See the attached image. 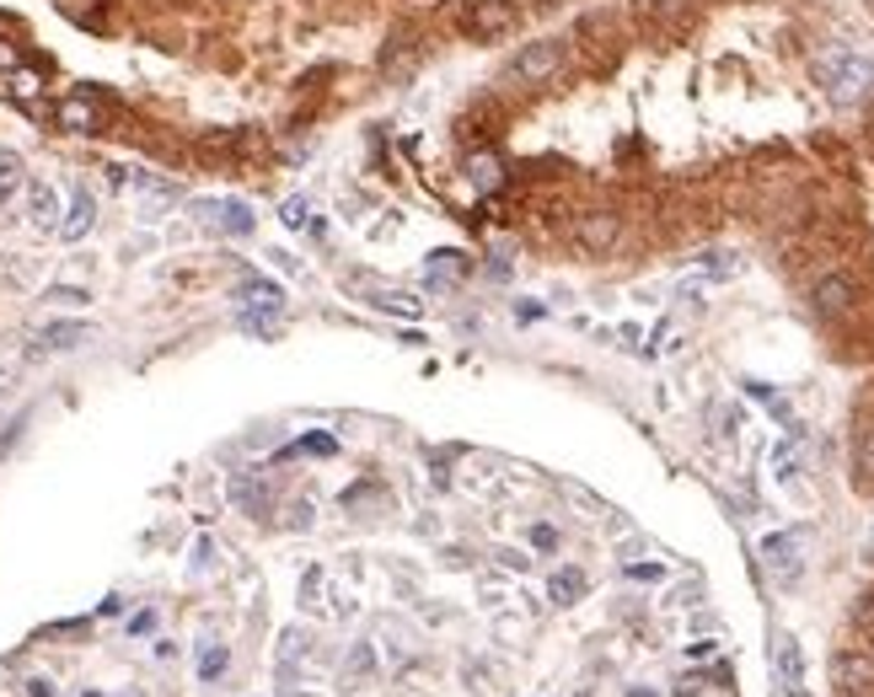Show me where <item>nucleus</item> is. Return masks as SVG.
Segmentation results:
<instances>
[{
	"mask_svg": "<svg viewBox=\"0 0 874 697\" xmlns=\"http://www.w3.org/2000/svg\"><path fill=\"white\" fill-rule=\"evenodd\" d=\"M5 86V103H16V108H27V113H44V70H27V64H16L11 75H0Z\"/></svg>",
	"mask_w": 874,
	"mask_h": 697,
	"instance_id": "nucleus-8",
	"label": "nucleus"
},
{
	"mask_svg": "<svg viewBox=\"0 0 874 697\" xmlns=\"http://www.w3.org/2000/svg\"><path fill=\"white\" fill-rule=\"evenodd\" d=\"M27 209H33V220H38L44 231H55V226H60V199H55L49 183H33V189H27Z\"/></svg>",
	"mask_w": 874,
	"mask_h": 697,
	"instance_id": "nucleus-13",
	"label": "nucleus"
},
{
	"mask_svg": "<svg viewBox=\"0 0 874 697\" xmlns=\"http://www.w3.org/2000/svg\"><path fill=\"white\" fill-rule=\"evenodd\" d=\"M563 64V44L559 38H542V44H526L515 60H510V81H520V86H542V81H553Z\"/></svg>",
	"mask_w": 874,
	"mask_h": 697,
	"instance_id": "nucleus-3",
	"label": "nucleus"
},
{
	"mask_svg": "<svg viewBox=\"0 0 874 697\" xmlns=\"http://www.w3.org/2000/svg\"><path fill=\"white\" fill-rule=\"evenodd\" d=\"M853 301H859V285H853L848 274H826L811 290L815 317H842V312H853Z\"/></svg>",
	"mask_w": 874,
	"mask_h": 697,
	"instance_id": "nucleus-7",
	"label": "nucleus"
},
{
	"mask_svg": "<svg viewBox=\"0 0 874 697\" xmlns=\"http://www.w3.org/2000/svg\"><path fill=\"white\" fill-rule=\"evenodd\" d=\"M226 671V644H204V654H199V682H215Z\"/></svg>",
	"mask_w": 874,
	"mask_h": 697,
	"instance_id": "nucleus-17",
	"label": "nucleus"
},
{
	"mask_svg": "<svg viewBox=\"0 0 874 697\" xmlns=\"http://www.w3.org/2000/svg\"><path fill=\"white\" fill-rule=\"evenodd\" d=\"M92 209H97V204H92V193H86V189L70 193V215L60 220V237H64V242H81V237L92 231Z\"/></svg>",
	"mask_w": 874,
	"mask_h": 697,
	"instance_id": "nucleus-11",
	"label": "nucleus"
},
{
	"mask_svg": "<svg viewBox=\"0 0 874 697\" xmlns=\"http://www.w3.org/2000/svg\"><path fill=\"white\" fill-rule=\"evenodd\" d=\"M853 456H859V472L864 478H874V424L859 435V445H853Z\"/></svg>",
	"mask_w": 874,
	"mask_h": 697,
	"instance_id": "nucleus-20",
	"label": "nucleus"
},
{
	"mask_svg": "<svg viewBox=\"0 0 874 697\" xmlns=\"http://www.w3.org/2000/svg\"><path fill=\"white\" fill-rule=\"evenodd\" d=\"M627 697H660V693H649V687H633V693H627Z\"/></svg>",
	"mask_w": 874,
	"mask_h": 697,
	"instance_id": "nucleus-29",
	"label": "nucleus"
},
{
	"mask_svg": "<svg viewBox=\"0 0 874 697\" xmlns=\"http://www.w3.org/2000/svg\"><path fill=\"white\" fill-rule=\"evenodd\" d=\"M220 215H226V220H220L226 231H242V237H248V231H252V209H248V204H226Z\"/></svg>",
	"mask_w": 874,
	"mask_h": 697,
	"instance_id": "nucleus-19",
	"label": "nucleus"
},
{
	"mask_svg": "<svg viewBox=\"0 0 874 697\" xmlns=\"http://www.w3.org/2000/svg\"><path fill=\"white\" fill-rule=\"evenodd\" d=\"M800 531H773L767 542H762V564H767V574L778 579V585H794L800 579V569H805V558H800Z\"/></svg>",
	"mask_w": 874,
	"mask_h": 697,
	"instance_id": "nucleus-4",
	"label": "nucleus"
},
{
	"mask_svg": "<svg viewBox=\"0 0 874 697\" xmlns=\"http://www.w3.org/2000/svg\"><path fill=\"white\" fill-rule=\"evenodd\" d=\"M178 5H188V0H178Z\"/></svg>",
	"mask_w": 874,
	"mask_h": 697,
	"instance_id": "nucleus-30",
	"label": "nucleus"
},
{
	"mask_svg": "<svg viewBox=\"0 0 874 697\" xmlns=\"http://www.w3.org/2000/svg\"><path fill=\"white\" fill-rule=\"evenodd\" d=\"M467 172H472V183H478L483 193H489V189H500V183H504L500 156H489V151H483V156H472V161H467Z\"/></svg>",
	"mask_w": 874,
	"mask_h": 697,
	"instance_id": "nucleus-15",
	"label": "nucleus"
},
{
	"mask_svg": "<svg viewBox=\"0 0 874 697\" xmlns=\"http://www.w3.org/2000/svg\"><path fill=\"white\" fill-rule=\"evenodd\" d=\"M531 548L553 553V548H559V531H553V526H531Z\"/></svg>",
	"mask_w": 874,
	"mask_h": 697,
	"instance_id": "nucleus-25",
	"label": "nucleus"
},
{
	"mask_svg": "<svg viewBox=\"0 0 874 697\" xmlns=\"http://www.w3.org/2000/svg\"><path fill=\"white\" fill-rule=\"evenodd\" d=\"M296 450H301V456H333V450H338V441H333V435H307Z\"/></svg>",
	"mask_w": 874,
	"mask_h": 697,
	"instance_id": "nucleus-23",
	"label": "nucleus"
},
{
	"mask_svg": "<svg viewBox=\"0 0 874 697\" xmlns=\"http://www.w3.org/2000/svg\"><path fill=\"white\" fill-rule=\"evenodd\" d=\"M831 682H837L848 697H864L874 687V660L870 654H853V649L837 654V660H831Z\"/></svg>",
	"mask_w": 874,
	"mask_h": 697,
	"instance_id": "nucleus-9",
	"label": "nucleus"
},
{
	"mask_svg": "<svg viewBox=\"0 0 874 697\" xmlns=\"http://www.w3.org/2000/svg\"><path fill=\"white\" fill-rule=\"evenodd\" d=\"M811 75L831 103H859L874 86V60H864V55L848 49V44H826V49H815Z\"/></svg>",
	"mask_w": 874,
	"mask_h": 697,
	"instance_id": "nucleus-1",
	"label": "nucleus"
},
{
	"mask_svg": "<svg viewBox=\"0 0 874 697\" xmlns=\"http://www.w3.org/2000/svg\"><path fill=\"white\" fill-rule=\"evenodd\" d=\"M627 574H633V579H660V569H655V564H633Z\"/></svg>",
	"mask_w": 874,
	"mask_h": 697,
	"instance_id": "nucleus-28",
	"label": "nucleus"
},
{
	"mask_svg": "<svg viewBox=\"0 0 874 697\" xmlns=\"http://www.w3.org/2000/svg\"><path fill=\"white\" fill-rule=\"evenodd\" d=\"M27 697H55V682H44V676H33V682H27Z\"/></svg>",
	"mask_w": 874,
	"mask_h": 697,
	"instance_id": "nucleus-26",
	"label": "nucleus"
},
{
	"mask_svg": "<svg viewBox=\"0 0 874 697\" xmlns=\"http://www.w3.org/2000/svg\"><path fill=\"white\" fill-rule=\"evenodd\" d=\"M778 682H783V693L789 697L805 693V654H800L794 638H778Z\"/></svg>",
	"mask_w": 874,
	"mask_h": 697,
	"instance_id": "nucleus-10",
	"label": "nucleus"
},
{
	"mask_svg": "<svg viewBox=\"0 0 874 697\" xmlns=\"http://www.w3.org/2000/svg\"><path fill=\"white\" fill-rule=\"evenodd\" d=\"M22 183V167H16V156H0V199H11V189Z\"/></svg>",
	"mask_w": 874,
	"mask_h": 697,
	"instance_id": "nucleus-21",
	"label": "nucleus"
},
{
	"mask_svg": "<svg viewBox=\"0 0 874 697\" xmlns=\"http://www.w3.org/2000/svg\"><path fill=\"white\" fill-rule=\"evenodd\" d=\"M231 500L248 509V515H258V520L268 515V489H263V478H258V472H242V478L231 483Z\"/></svg>",
	"mask_w": 874,
	"mask_h": 697,
	"instance_id": "nucleus-12",
	"label": "nucleus"
},
{
	"mask_svg": "<svg viewBox=\"0 0 874 697\" xmlns=\"http://www.w3.org/2000/svg\"><path fill=\"white\" fill-rule=\"evenodd\" d=\"M542 5H548V0H542Z\"/></svg>",
	"mask_w": 874,
	"mask_h": 697,
	"instance_id": "nucleus-31",
	"label": "nucleus"
},
{
	"mask_svg": "<svg viewBox=\"0 0 874 697\" xmlns=\"http://www.w3.org/2000/svg\"><path fill=\"white\" fill-rule=\"evenodd\" d=\"M86 338V322H55V327H44V349H75Z\"/></svg>",
	"mask_w": 874,
	"mask_h": 697,
	"instance_id": "nucleus-16",
	"label": "nucleus"
},
{
	"mask_svg": "<svg viewBox=\"0 0 874 697\" xmlns=\"http://www.w3.org/2000/svg\"><path fill=\"white\" fill-rule=\"evenodd\" d=\"M430 268H435V279H451V274L462 279V274H467V253H435Z\"/></svg>",
	"mask_w": 874,
	"mask_h": 697,
	"instance_id": "nucleus-18",
	"label": "nucleus"
},
{
	"mask_svg": "<svg viewBox=\"0 0 874 697\" xmlns=\"http://www.w3.org/2000/svg\"><path fill=\"white\" fill-rule=\"evenodd\" d=\"M618 237H623V220L612 215V209H590V215H579L574 220V242L585 248V253H612L618 248Z\"/></svg>",
	"mask_w": 874,
	"mask_h": 697,
	"instance_id": "nucleus-5",
	"label": "nucleus"
},
{
	"mask_svg": "<svg viewBox=\"0 0 874 697\" xmlns=\"http://www.w3.org/2000/svg\"><path fill=\"white\" fill-rule=\"evenodd\" d=\"M55 124H60L64 134H103V129H108V97H103L97 86L70 92V97L55 103Z\"/></svg>",
	"mask_w": 874,
	"mask_h": 697,
	"instance_id": "nucleus-2",
	"label": "nucleus"
},
{
	"mask_svg": "<svg viewBox=\"0 0 874 697\" xmlns=\"http://www.w3.org/2000/svg\"><path fill=\"white\" fill-rule=\"evenodd\" d=\"M279 220H285L290 231H301V226H307V199H285V209H279Z\"/></svg>",
	"mask_w": 874,
	"mask_h": 697,
	"instance_id": "nucleus-22",
	"label": "nucleus"
},
{
	"mask_svg": "<svg viewBox=\"0 0 874 697\" xmlns=\"http://www.w3.org/2000/svg\"><path fill=\"white\" fill-rule=\"evenodd\" d=\"M548 596H553L559 606H574V601L585 596V574H579V569H559L553 579H548Z\"/></svg>",
	"mask_w": 874,
	"mask_h": 697,
	"instance_id": "nucleus-14",
	"label": "nucleus"
},
{
	"mask_svg": "<svg viewBox=\"0 0 874 697\" xmlns=\"http://www.w3.org/2000/svg\"><path fill=\"white\" fill-rule=\"evenodd\" d=\"M462 27H467L472 38H500V33L515 27V0H467Z\"/></svg>",
	"mask_w": 874,
	"mask_h": 697,
	"instance_id": "nucleus-6",
	"label": "nucleus"
},
{
	"mask_svg": "<svg viewBox=\"0 0 874 697\" xmlns=\"http://www.w3.org/2000/svg\"><path fill=\"white\" fill-rule=\"evenodd\" d=\"M22 64V44H11V38H0V75H11Z\"/></svg>",
	"mask_w": 874,
	"mask_h": 697,
	"instance_id": "nucleus-24",
	"label": "nucleus"
},
{
	"mask_svg": "<svg viewBox=\"0 0 874 697\" xmlns=\"http://www.w3.org/2000/svg\"><path fill=\"white\" fill-rule=\"evenodd\" d=\"M49 301H70V307H81V301H86V290H49Z\"/></svg>",
	"mask_w": 874,
	"mask_h": 697,
	"instance_id": "nucleus-27",
	"label": "nucleus"
}]
</instances>
